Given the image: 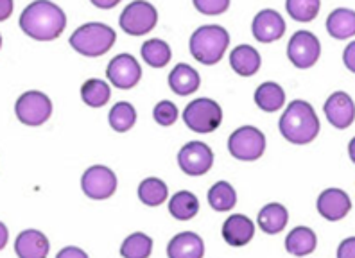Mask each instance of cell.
Segmentation results:
<instances>
[{
    "label": "cell",
    "instance_id": "cell-35",
    "mask_svg": "<svg viewBox=\"0 0 355 258\" xmlns=\"http://www.w3.org/2000/svg\"><path fill=\"white\" fill-rule=\"evenodd\" d=\"M338 258H355V237H348L339 244Z\"/></svg>",
    "mask_w": 355,
    "mask_h": 258
},
{
    "label": "cell",
    "instance_id": "cell-40",
    "mask_svg": "<svg viewBox=\"0 0 355 258\" xmlns=\"http://www.w3.org/2000/svg\"><path fill=\"white\" fill-rule=\"evenodd\" d=\"M348 155H350V160L355 164V137L352 138L350 144H348Z\"/></svg>",
    "mask_w": 355,
    "mask_h": 258
},
{
    "label": "cell",
    "instance_id": "cell-36",
    "mask_svg": "<svg viewBox=\"0 0 355 258\" xmlns=\"http://www.w3.org/2000/svg\"><path fill=\"white\" fill-rule=\"evenodd\" d=\"M343 61L347 64V69L355 74V42L348 43L347 45V49L343 52Z\"/></svg>",
    "mask_w": 355,
    "mask_h": 258
},
{
    "label": "cell",
    "instance_id": "cell-12",
    "mask_svg": "<svg viewBox=\"0 0 355 258\" xmlns=\"http://www.w3.org/2000/svg\"><path fill=\"white\" fill-rule=\"evenodd\" d=\"M106 76L113 86H117L121 90H130L137 86V83L142 78V69L137 58L131 54H119L108 63Z\"/></svg>",
    "mask_w": 355,
    "mask_h": 258
},
{
    "label": "cell",
    "instance_id": "cell-27",
    "mask_svg": "<svg viewBox=\"0 0 355 258\" xmlns=\"http://www.w3.org/2000/svg\"><path fill=\"white\" fill-rule=\"evenodd\" d=\"M169 190L165 181L160 178H146L139 185V198L148 207H160L162 203L167 201Z\"/></svg>",
    "mask_w": 355,
    "mask_h": 258
},
{
    "label": "cell",
    "instance_id": "cell-21",
    "mask_svg": "<svg viewBox=\"0 0 355 258\" xmlns=\"http://www.w3.org/2000/svg\"><path fill=\"white\" fill-rule=\"evenodd\" d=\"M327 31L336 40H348L355 36V11L348 8L334 9L327 18Z\"/></svg>",
    "mask_w": 355,
    "mask_h": 258
},
{
    "label": "cell",
    "instance_id": "cell-28",
    "mask_svg": "<svg viewBox=\"0 0 355 258\" xmlns=\"http://www.w3.org/2000/svg\"><path fill=\"white\" fill-rule=\"evenodd\" d=\"M140 52H142L144 61L153 69H162L171 61V47L169 43H165L164 40H148L142 45Z\"/></svg>",
    "mask_w": 355,
    "mask_h": 258
},
{
    "label": "cell",
    "instance_id": "cell-17",
    "mask_svg": "<svg viewBox=\"0 0 355 258\" xmlns=\"http://www.w3.org/2000/svg\"><path fill=\"white\" fill-rule=\"evenodd\" d=\"M203 239L192 232L178 233L167 246V257L169 258H203Z\"/></svg>",
    "mask_w": 355,
    "mask_h": 258
},
{
    "label": "cell",
    "instance_id": "cell-1",
    "mask_svg": "<svg viewBox=\"0 0 355 258\" xmlns=\"http://www.w3.org/2000/svg\"><path fill=\"white\" fill-rule=\"evenodd\" d=\"M67 15L60 6L38 0L27 6L20 15V29L38 42H51L63 33Z\"/></svg>",
    "mask_w": 355,
    "mask_h": 258
},
{
    "label": "cell",
    "instance_id": "cell-34",
    "mask_svg": "<svg viewBox=\"0 0 355 258\" xmlns=\"http://www.w3.org/2000/svg\"><path fill=\"white\" fill-rule=\"evenodd\" d=\"M194 8L203 15H221L230 8V0H194Z\"/></svg>",
    "mask_w": 355,
    "mask_h": 258
},
{
    "label": "cell",
    "instance_id": "cell-26",
    "mask_svg": "<svg viewBox=\"0 0 355 258\" xmlns=\"http://www.w3.org/2000/svg\"><path fill=\"white\" fill-rule=\"evenodd\" d=\"M237 203V194L228 181H217L208 190V205L216 212H230Z\"/></svg>",
    "mask_w": 355,
    "mask_h": 258
},
{
    "label": "cell",
    "instance_id": "cell-38",
    "mask_svg": "<svg viewBox=\"0 0 355 258\" xmlns=\"http://www.w3.org/2000/svg\"><path fill=\"white\" fill-rule=\"evenodd\" d=\"M11 11H13V2L11 0H0V20L9 18Z\"/></svg>",
    "mask_w": 355,
    "mask_h": 258
},
{
    "label": "cell",
    "instance_id": "cell-39",
    "mask_svg": "<svg viewBox=\"0 0 355 258\" xmlns=\"http://www.w3.org/2000/svg\"><path fill=\"white\" fill-rule=\"evenodd\" d=\"M92 4L101 9H112L119 6V0H92Z\"/></svg>",
    "mask_w": 355,
    "mask_h": 258
},
{
    "label": "cell",
    "instance_id": "cell-20",
    "mask_svg": "<svg viewBox=\"0 0 355 258\" xmlns=\"http://www.w3.org/2000/svg\"><path fill=\"white\" fill-rule=\"evenodd\" d=\"M230 64L239 76L250 78V76L259 72L262 60H260L259 51L253 49L252 45H239L230 54Z\"/></svg>",
    "mask_w": 355,
    "mask_h": 258
},
{
    "label": "cell",
    "instance_id": "cell-11",
    "mask_svg": "<svg viewBox=\"0 0 355 258\" xmlns=\"http://www.w3.org/2000/svg\"><path fill=\"white\" fill-rule=\"evenodd\" d=\"M178 165L189 176H203L214 165L212 149L203 142H189L178 153Z\"/></svg>",
    "mask_w": 355,
    "mask_h": 258
},
{
    "label": "cell",
    "instance_id": "cell-37",
    "mask_svg": "<svg viewBox=\"0 0 355 258\" xmlns=\"http://www.w3.org/2000/svg\"><path fill=\"white\" fill-rule=\"evenodd\" d=\"M56 258H88V255L83 250H79V248L69 246V248H63V250L58 253Z\"/></svg>",
    "mask_w": 355,
    "mask_h": 258
},
{
    "label": "cell",
    "instance_id": "cell-24",
    "mask_svg": "<svg viewBox=\"0 0 355 258\" xmlns=\"http://www.w3.org/2000/svg\"><path fill=\"white\" fill-rule=\"evenodd\" d=\"M255 103L262 112L275 113L286 103V92L273 81L262 83L255 92Z\"/></svg>",
    "mask_w": 355,
    "mask_h": 258
},
{
    "label": "cell",
    "instance_id": "cell-16",
    "mask_svg": "<svg viewBox=\"0 0 355 258\" xmlns=\"http://www.w3.org/2000/svg\"><path fill=\"white\" fill-rule=\"evenodd\" d=\"M221 233L226 244L241 248V246H246L252 242L253 235H255V224L250 217L243 214L230 215L228 219L223 223Z\"/></svg>",
    "mask_w": 355,
    "mask_h": 258
},
{
    "label": "cell",
    "instance_id": "cell-22",
    "mask_svg": "<svg viewBox=\"0 0 355 258\" xmlns=\"http://www.w3.org/2000/svg\"><path fill=\"white\" fill-rule=\"evenodd\" d=\"M287 221H289V214L280 203H269L259 212V226L268 235L280 233L287 226Z\"/></svg>",
    "mask_w": 355,
    "mask_h": 258
},
{
    "label": "cell",
    "instance_id": "cell-33",
    "mask_svg": "<svg viewBox=\"0 0 355 258\" xmlns=\"http://www.w3.org/2000/svg\"><path fill=\"white\" fill-rule=\"evenodd\" d=\"M153 117L160 126H173L178 121V108L171 101H160L153 110Z\"/></svg>",
    "mask_w": 355,
    "mask_h": 258
},
{
    "label": "cell",
    "instance_id": "cell-5",
    "mask_svg": "<svg viewBox=\"0 0 355 258\" xmlns=\"http://www.w3.org/2000/svg\"><path fill=\"white\" fill-rule=\"evenodd\" d=\"M223 121L221 106L212 99L201 97L192 101L183 112V122L196 133H212Z\"/></svg>",
    "mask_w": 355,
    "mask_h": 258
},
{
    "label": "cell",
    "instance_id": "cell-29",
    "mask_svg": "<svg viewBox=\"0 0 355 258\" xmlns=\"http://www.w3.org/2000/svg\"><path fill=\"white\" fill-rule=\"evenodd\" d=\"M110 97H112V90H110L108 83L103 81V79H88L81 86V99L90 108L104 106L110 101Z\"/></svg>",
    "mask_w": 355,
    "mask_h": 258
},
{
    "label": "cell",
    "instance_id": "cell-14",
    "mask_svg": "<svg viewBox=\"0 0 355 258\" xmlns=\"http://www.w3.org/2000/svg\"><path fill=\"white\" fill-rule=\"evenodd\" d=\"M252 33L257 42L271 43L284 36V33H286V22L275 9H262L253 18Z\"/></svg>",
    "mask_w": 355,
    "mask_h": 258
},
{
    "label": "cell",
    "instance_id": "cell-32",
    "mask_svg": "<svg viewBox=\"0 0 355 258\" xmlns=\"http://www.w3.org/2000/svg\"><path fill=\"white\" fill-rule=\"evenodd\" d=\"M320 0H287L286 9L296 22H311L318 17Z\"/></svg>",
    "mask_w": 355,
    "mask_h": 258
},
{
    "label": "cell",
    "instance_id": "cell-25",
    "mask_svg": "<svg viewBox=\"0 0 355 258\" xmlns=\"http://www.w3.org/2000/svg\"><path fill=\"white\" fill-rule=\"evenodd\" d=\"M169 212L174 219L178 221H189L192 219L198 212H200V201L194 194L189 190H180L171 198Z\"/></svg>",
    "mask_w": 355,
    "mask_h": 258
},
{
    "label": "cell",
    "instance_id": "cell-19",
    "mask_svg": "<svg viewBox=\"0 0 355 258\" xmlns=\"http://www.w3.org/2000/svg\"><path fill=\"white\" fill-rule=\"evenodd\" d=\"M201 78L198 70H194L191 64L180 63L173 69V72L169 74V86L174 94L182 95H191L194 94L198 88H200Z\"/></svg>",
    "mask_w": 355,
    "mask_h": 258
},
{
    "label": "cell",
    "instance_id": "cell-9",
    "mask_svg": "<svg viewBox=\"0 0 355 258\" xmlns=\"http://www.w3.org/2000/svg\"><path fill=\"white\" fill-rule=\"evenodd\" d=\"M287 56H289L291 63L298 69H309L312 64H316L321 56L320 40L309 31H296L289 40Z\"/></svg>",
    "mask_w": 355,
    "mask_h": 258
},
{
    "label": "cell",
    "instance_id": "cell-15",
    "mask_svg": "<svg viewBox=\"0 0 355 258\" xmlns=\"http://www.w3.org/2000/svg\"><path fill=\"white\" fill-rule=\"evenodd\" d=\"M350 210V196L341 189H327L318 198V212L327 221H341Z\"/></svg>",
    "mask_w": 355,
    "mask_h": 258
},
{
    "label": "cell",
    "instance_id": "cell-2",
    "mask_svg": "<svg viewBox=\"0 0 355 258\" xmlns=\"http://www.w3.org/2000/svg\"><path fill=\"white\" fill-rule=\"evenodd\" d=\"M278 129L287 142L305 146L320 133V119L311 104L305 101H293L280 117Z\"/></svg>",
    "mask_w": 355,
    "mask_h": 258
},
{
    "label": "cell",
    "instance_id": "cell-6",
    "mask_svg": "<svg viewBox=\"0 0 355 258\" xmlns=\"http://www.w3.org/2000/svg\"><path fill=\"white\" fill-rule=\"evenodd\" d=\"M228 149L232 156L243 162H255L266 150V137L253 126H243L230 135Z\"/></svg>",
    "mask_w": 355,
    "mask_h": 258
},
{
    "label": "cell",
    "instance_id": "cell-13",
    "mask_svg": "<svg viewBox=\"0 0 355 258\" xmlns=\"http://www.w3.org/2000/svg\"><path fill=\"white\" fill-rule=\"evenodd\" d=\"M325 115L330 124L338 129H347L355 121V104L347 92H334L327 99Z\"/></svg>",
    "mask_w": 355,
    "mask_h": 258
},
{
    "label": "cell",
    "instance_id": "cell-8",
    "mask_svg": "<svg viewBox=\"0 0 355 258\" xmlns=\"http://www.w3.org/2000/svg\"><path fill=\"white\" fill-rule=\"evenodd\" d=\"M15 112L22 124L42 126L51 119L52 103L44 92L31 90L18 97Z\"/></svg>",
    "mask_w": 355,
    "mask_h": 258
},
{
    "label": "cell",
    "instance_id": "cell-3",
    "mask_svg": "<svg viewBox=\"0 0 355 258\" xmlns=\"http://www.w3.org/2000/svg\"><path fill=\"white\" fill-rule=\"evenodd\" d=\"M117 40L115 31L101 22H88L74 31L69 43L76 52L87 58H99L113 47Z\"/></svg>",
    "mask_w": 355,
    "mask_h": 258
},
{
    "label": "cell",
    "instance_id": "cell-30",
    "mask_svg": "<svg viewBox=\"0 0 355 258\" xmlns=\"http://www.w3.org/2000/svg\"><path fill=\"white\" fill-rule=\"evenodd\" d=\"M153 251V239L142 232L131 233L121 246L122 258H149Z\"/></svg>",
    "mask_w": 355,
    "mask_h": 258
},
{
    "label": "cell",
    "instance_id": "cell-10",
    "mask_svg": "<svg viewBox=\"0 0 355 258\" xmlns=\"http://www.w3.org/2000/svg\"><path fill=\"white\" fill-rule=\"evenodd\" d=\"M81 189L90 199H108L117 190V176L112 169L104 165H94L87 169L81 178Z\"/></svg>",
    "mask_w": 355,
    "mask_h": 258
},
{
    "label": "cell",
    "instance_id": "cell-23",
    "mask_svg": "<svg viewBox=\"0 0 355 258\" xmlns=\"http://www.w3.org/2000/svg\"><path fill=\"white\" fill-rule=\"evenodd\" d=\"M318 237L316 233L312 232L307 226H298L287 235L286 239V250L295 257H305L311 255L312 251L316 250Z\"/></svg>",
    "mask_w": 355,
    "mask_h": 258
},
{
    "label": "cell",
    "instance_id": "cell-7",
    "mask_svg": "<svg viewBox=\"0 0 355 258\" xmlns=\"http://www.w3.org/2000/svg\"><path fill=\"white\" fill-rule=\"evenodd\" d=\"M156 22H158V13H156L155 6L144 2V0L128 4L119 18L122 31L131 36L146 35L156 26Z\"/></svg>",
    "mask_w": 355,
    "mask_h": 258
},
{
    "label": "cell",
    "instance_id": "cell-18",
    "mask_svg": "<svg viewBox=\"0 0 355 258\" xmlns=\"http://www.w3.org/2000/svg\"><path fill=\"white\" fill-rule=\"evenodd\" d=\"M49 239L38 230H26L17 237L15 251L18 258H47Z\"/></svg>",
    "mask_w": 355,
    "mask_h": 258
},
{
    "label": "cell",
    "instance_id": "cell-4",
    "mask_svg": "<svg viewBox=\"0 0 355 258\" xmlns=\"http://www.w3.org/2000/svg\"><path fill=\"white\" fill-rule=\"evenodd\" d=\"M230 35L221 26H201L191 36V54L203 64H216L225 56Z\"/></svg>",
    "mask_w": 355,
    "mask_h": 258
},
{
    "label": "cell",
    "instance_id": "cell-31",
    "mask_svg": "<svg viewBox=\"0 0 355 258\" xmlns=\"http://www.w3.org/2000/svg\"><path fill=\"white\" fill-rule=\"evenodd\" d=\"M110 126H112L117 133H126L137 122V110L130 103H117L110 110L108 115Z\"/></svg>",
    "mask_w": 355,
    "mask_h": 258
},
{
    "label": "cell",
    "instance_id": "cell-41",
    "mask_svg": "<svg viewBox=\"0 0 355 258\" xmlns=\"http://www.w3.org/2000/svg\"><path fill=\"white\" fill-rule=\"evenodd\" d=\"M0 230H2V241H0V248H4L6 239H8V230H6V224H0Z\"/></svg>",
    "mask_w": 355,
    "mask_h": 258
}]
</instances>
